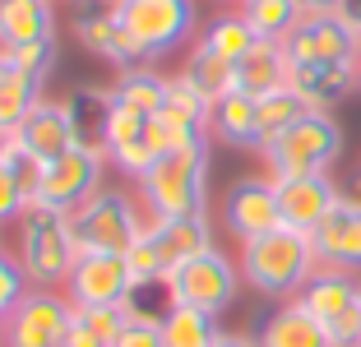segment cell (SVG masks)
Returning <instances> with one entry per match:
<instances>
[{
  "label": "cell",
  "instance_id": "cell-1",
  "mask_svg": "<svg viewBox=\"0 0 361 347\" xmlns=\"http://www.w3.org/2000/svg\"><path fill=\"white\" fill-rule=\"evenodd\" d=\"M241 278L255 287L259 296H297L310 283V274L319 269L315 245L306 231L278 227L264 231L255 241H241Z\"/></svg>",
  "mask_w": 361,
  "mask_h": 347
},
{
  "label": "cell",
  "instance_id": "cell-2",
  "mask_svg": "<svg viewBox=\"0 0 361 347\" xmlns=\"http://www.w3.org/2000/svg\"><path fill=\"white\" fill-rule=\"evenodd\" d=\"M204 181H209V139L171 148L139 176V195L153 218H195L204 213Z\"/></svg>",
  "mask_w": 361,
  "mask_h": 347
},
{
  "label": "cell",
  "instance_id": "cell-3",
  "mask_svg": "<svg viewBox=\"0 0 361 347\" xmlns=\"http://www.w3.org/2000/svg\"><path fill=\"white\" fill-rule=\"evenodd\" d=\"M75 260H79V241L75 227H70V213L28 209L19 218V269L32 287L70 283Z\"/></svg>",
  "mask_w": 361,
  "mask_h": 347
},
{
  "label": "cell",
  "instance_id": "cell-4",
  "mask_svg": "<svg viewBox=\"0 0 361 347\" xmlns=\"http://www.w3.org/2000/svg\"><path fill=\"white\" fill-rule=\"evenodd\" d=\"M259 158L269 162L274 181L287 176H329V167L343 158V126L329 111H310L297 126L278 135L274 144L259 148Z\"/></svg>",
  "mask_w": 361,
  "mask_h": 347
},
{
  "label": "cell",
  "instance_id": "cell-5",
  "mask_svg": "<svg viewBox=\"0 0 361 347\" xmlns=\"http://www.w3.org/2000/svg\"><path fill=\"white\" fill-rule=\"evenodd\" d=\"M162 287H167V305H195V310L223 315L241 292V264H232V255H223L218 245H209L204 255L176 264Z\"/></svg>",
  "mask_w": 361,
  "mask_h": 347
},
{
  "label": "cell",
  "instance_id": "cell-6",
  "mask_svg": "<svg viewBox=\"0 0 361 347\" xmlns=\"http://www.w3.org/2000/svg\"><path fill=\"white\" fill-rule=\"evenodd\" d=\"M70 227H75V241L79 250H102V255H126L130 245L144 236L149 222L139 218L135 200H130L126 190H111L102 185L84 209L70 213Z\"/></svg>",
  "mask_w": 361,
  "mask_h": 347
},
{
  "label": "cell",
  "instance_id": "cell-7",
  "mask_svg": "<svg viewBox=\"0 0 361 347\" xmlns=\"http://www.w3.org/2000/svg\"><path fill=\"white\" fill-rule=\"evenodd\" d=\"M75 329V301L51 287H32L10 315L0 319V343L5 347H65Z\"/></svg>",
  "mask_w": 361,
  "mask_h": 347
},
{
  "label": "cell",
  "instance_id": "cell-8",
  "mask_svg": "<svg viewBox=\"0 0 361 347\" xmlns=\"http://www.w3.org/2000/svg\"><path fill=\"white\" fill-rule=\"evenodd\" d=\"M102 167H106V153L102 148H88L75 144L65 158L47 162L42 171V185L32 195V209H51V213H75L102 190Z\"/></svg>",
  "mask_w": 361,
  "mask_h": 347
},
{
  "label": "cell",
  "instance_id": "cell-9",
  "mask_svg": "<svg viewBox=\"0 0 361 347\" xmlns=\"http://www.w3.org/2000/svg\"><path fill=\"white\" fill-rule=\"evenodd\" d=\"M121 28L135 37L149 61L176 51L195 28V0H121Z\"/></svg>",
  "mask_w": 361,
  "mask_h": 347
},
{
  "label": "cell",
  "instance_id": "cell-10",
  "mask_svg": "<svg viewBox=\"0 0 361 347\" xmlns=\"http://www.w3.org/2000/svg\"><path fill=\"white\" fill-rule=\"evenodd\" d=\"M283 47L292 65H352L361 51L357 32L343 14H306Z\"/></svg>",
  "mask_w": 361,
  "mask_h": 347
},
{
  "label": "cell",
  "instance_id": "cell-11",
  "mask_svg": "<svg viewBox=\"0 0 361 347\" xmlns=\"http://www.w3.org/2000/svg\"><path fill=\"white\" fill-rule=\"evenodd\" d=\"M223 227L232 231L236 241H255L264 231L283 227V213H278V185L264 176H245L227 190L223 200Z\"/></svg>",
  "mask_w": 361,
  "mask_h": 347
},
{
  "label": "cell",
  "instance_id": "cell-12",
  "mask_svg": "<svg viewBox=\"0 0 361 347\" xmlns=\"http://www.w3.org/2000/svg\"><path fill=\"white\" fill-rule=\"evenodd\" d=\"M65 296L75 305H111V301H130L135 283H130L126 255H102V250H79L75 274L65 283Z\"/></svg>",
  "mask_w": 361,
  "mask_h": 347
},
{
  "label": "cell",
  "instance_id": "cell-13",
  "mask_svg": "<svg viewBox=\"0 0 361 347\" xmlns=\"http://www.w3.org/2000/svg\"><path fill=\"white\" fill-rule=\"evenodd\" d=\"M310 245H315L319 269H348V274H357L361 269V200L343 195L324 213V222L310 231Z\"/></svg>",
  "mask_w": 361,
  "mask_h": 347
},
{
  "label": "cell",
  "instance_id": "cell-14",
  "mask_svg": "<svg viewBox=\"0 0 361 347\" xmlns=\"http://www.w3.org/2000/svg\"><path fill=\"white\" fill-rule=\"evenodd\" d=\"M278 185V213H283V227L292 231H315L324 222V213L343 200L338 185L329 176H287V181H274Z\"/></svg>",
  "mask_w": 361,
  "mask_h": 347
},
{
  "label": "cell",
  "instance_id": "cell-15",
  "mask_svg": "<svg viewBox=\"0 0 361 347\" xmlns=\"http://www.w3.org/2000/svg\"><path fill=\"white\" fill-rule=\"evenodd\" d=\"M14 144H19V153H28V158H37V162L65 158V153L75 148V126H70L65 102H47L42 97V102L28 111V121L14 130Z\"/></svg>",
  "mask_w": 361,
  "mask_h": 347
},
{
  "label": "cell",
  "instance_id": "cell-16",
  "mask_svg": "<svg viewBox=\"0 0 361 347\" xmlns=\"http://www.w3.org/2000/svg\"><path fill=\"white\" fill-rule=\"evenodd\" d=\"M297 301L306 305V310L324 329H329L334 319L352 315V310L361 305V283L348 274V269H315V274H310V283L297 292Z\"/></svg>",
  "mask_w": 361,
  "mask_h": 347
},
{
  "label": "cell",
  "instance_id": "cell-17",
  "mask_svg": "<svg viewBox=\"0 0 361 347\" xmlns=\"http://www.w3.org/2000/svg\"><path fill=\"white\" fill-rule=\"evenodd\" d=\"M287 88L310 111H334L348 93H357V74H352V65H292Z\"/></svg>",
  "mask_w": 361,
  "mask_h": 347
},
{
  "label": "cell",
  "instance_id": "cell-18",
  "mask_svg": "<svg viewBox=\"0 0 361 347\" xmlns=\"http://www.w3.org/2000/svg\"><path fill=\"white\" fill-rule=\"evenodd\" d=\"M255 338H259V347H329L324 324L310 315L297 296L283 301L278 310H269V315L259 319V334Z\"/></svg>",
  "mask_w": 361,
  "mask_h": 347
},
{
  "label": "cell",
  "instance_id": "cell-19",
  "mask_svg": "<svg viewBox=\"0 0 361 347\" xmlns=\"http://www.w3.org/2000/svg\"><path fill=\"white\" fill-rule=\"evenodd\" d=\"M149 236L158 245V255L167 260V269L195 260V255H204L213 245V227L204 213H195V218H149Z\"/></svg>",
  "mask_w": 361,
  "mask_h": 347
},
{
  "label": "cell",
  "instance_id": "cell-20",
  "mask_svg": "<svg viewBox=\"0 0 361 347\" xmlns=\"http://www.w3.org/2000/svg\"><path fill=\"white\" fill-rule=\"evenodd\" d=\"M209 116H213V106L176 74L171 88H167V102H162V111L153 116V121H162V126L171 130V139H176V148H185V144H195V139H209Z\"/></svg>",
  "mask_w": 361,
  "mask_h": 347
},
{
  "label": "cell",
  "instance_id": "cell-21",
  "mask_svg": "<svg viewBox=\"0 0 361 347\" xmlns=\"http://www.w3.org/2000/svg\"><path fill=\"white\" fill-rule=\"evenodd\" d=\"M209 135L223 139L232 148H259V97L250 93H227L223 102H213L209 116Z\"/></svg>",
  "mask_w": 361,
  "mask_h": 347
},
{
  "label": "cell",
  "instance_id": "cell-22",
  "mask_svg": "<svg viewBox=\"0 0 361 347\" xmlns=\"http://www.w3.org/2000/svg\"><path fill=\"white\" fill-rule=\"evenodd\" d=\"M51 0H0V51L51 37Z\"/></svg>",
  "mask_w": 361,
  "mask_h": 347
},
{
  "label": "cell",
  "instance_id": "cell-23",
  "mask_svg": "<svg viewBox=\"0 0 361 347\" xmlns=\"http://www.w3.org/2000/svg\"><path fill=\"white\" fill-rule=\"evenodd\" d=\"M287 74H292V61H287L283 42H255L250 56L236 65V88L250 97H264L274 88H287Z\"/></svg>",
  "mask_w": 361,
  "mask_h": 347
},
{
  "label": "cell",
  "instance_id": "cell-24",
  "mask_svg": "<svg viewBox=\"0 0 361 347\" xmlns=\"http://www.w3.org/2000/svg\"><path fill=\"white\" fill-rule=\"evenodd\" d=\"M180 79H185V84H190L209 106H213V102H223L227 93H236V65L223 61V56H213L209 47H195V56L185 61Z\"/></svg>",
  "mask_w": 361,
  "mask_h": 347
},
{
  "label": "cell",
  "instance_id": "cell-25",
  "mask_svg": "<svg viewBox=\"0 0 361 347\" xmlns=\"http://www.w3.org/2000/svg\"><path fill=\"white\" fill-rule=\"evenodd\" d=\"M223 338L218 315L195 310V305H167L162 315V347H213Z\"/></svg>",
  "mask_w": 361,
  "mask_h": 347
},
{
  "label": "cell",
  "instance_id": "cell-26",
  "mask_svg": "<svg viewBox=\"0 0 361 347\" xmlns=\"http://www.w3.org/2000/svg\"><path fill=\"white\" fill-rule=\"evenodd\" d=\"M70 126H75V144L102 148V130H106V111H111V88H75L65 97Z\"/></svg>",
  "mask_w": 361,
  "mask_h": 347
},
{
  "label": "cell",
  "instance_id": "cell-27",
  "mask_svg": "<svg viewBox=\"0 0 361 347\" xmlns=\"http://www.w3.org/2000/svg\"><path fill=\"white\" fill-rule=\"evenodd\" d=\"M241 14H245V23L255 28L259 42H287L292 28L306 19L301 0H241Z\"/></svg>",
  "mask_w": 361,
  "mask_h": 347
},
{
  "label": "cell",
  "instance_id": "cell-28",
  "mask_svg": "<svg viewBox=\"0 0 361 347\" xmlns=\"http://www.w3.org/2000/svg\"><path fill=\"white\" fill-rule=\"evenodd\" d=\"M37 102H42V79L0 65V130H19Z\"/></svg>",
  "mask_w": 361,
  "mask_h": 347
},
{
  "label": "cell",
  "instance_id": "cell-29",
  "mask_svg": "<svg viewBox=\"0 0 361 347\" xmlns=\"http://www.w3.org/2000/svg\"><path fill=\"white\" fill-rule=\"evenodd\" d=\"M167 88H171V79H162L153 65H144V70L121 74L116 84H111V97L126 102V106H135V111H144L153 121V116L162 111V102H167Z\"/></svg>",
  "mask_w": 361,
  "mask_h": 347
},
{
  "label": "cell",
  "instance_id": "cell-30",
  "mask_svg": "<svg viewBox=\"0 0 361 347\" xmlns=\"http://www.w3.org/2000/svg\"><path fill=\"white\" fill-rule=\"evenodd\" d=\"M301 116H310V106L301 102L292 88H274V93H264V97H259V148L274 144L278 135H287ZM259 148H255V153H259Z\"/></svg>",
  "mask_w": 361,
  "mask_h": 347
},
{
  "label": "cell",
  "instance_id": "cell-31",
  "mask_svg": "<svg viewBox=\"0 0 361 347\" xmlns=\"http://www.w3.org/2000/svg\"><path fill=\"white\" fill-rule=\"evenodd\" d=\"M255 42H259V37H255V28L245 23V14H223V19L209 23V32H204L200 47H209L213 56H223V61L241 65L245 56H250V47H255Z\"/></svg>",
  "mask_w": 361,
  "mask_h": 347
},
{
  "label": "cell",
  "instance_id": "cell-32",
  "mask_svg": "<svg viewBox=\"0 0 361 347\" xmlns=\"http://www.w3.org/2000/svg\"><path fill=\"white\" fill-rule=\"evenodd\" d=\"M75 37H79L84 51L111 61V56H116V37H121V10L111 5V10H97V14H79L75 19Z\"/></svg>",
  "mask_w": 361,
  "mask_h": 347
},
{
  "label": "cell",
  "instance_id": "cell-33",
  "mask_svg": "<svg viewBox=\"0 0 361 347\" xmlns=\"http://www.w3.org/2000/svg\"><path fill=\"white\" fill-rule=\"evenodd\" d=\"M144 130H149V116L111 97V111H106V130H102V153H116V148L139 144V139H144Z\"/></svg>",
  "mask_w": 361,
  "mask_h": 347
},
{
  "label": "cell",
  "instance_id": "cell-34",
  "mask_svg": "<svg viewBox=\"0 0 361 347\" xmlns=\"http://www.w3.org/2000/svg\"><path fill=\"white\" fill-rule=\"evenodd\" d=\"M126 269H130V283L135 287H153V283H167V260L158 255V245H153L149 227H144V236H139L135 245L126 250Z\"/></svg>",
  "mask_w": 361,
  "mask_h": 347
},
{
  "label": "cell",
  "instance_id": "cell-35",
  "mask_svg": "<svg viewBox=\"0 0 361 347\" xmlns=\"http://www.w3.org/2000/svg\"><path fill=\"white\" fill-rule=\"evenodd\" d=\"M75 315L84 319V324L93 329L102 343H116L121 329L135 319V305H130V301H111V305H75Z\"/></svg>",
  "mask_w": 361,
  "mask_h": 347
},
{
  "label": "cell",
  "instance_id": "cell-36",
  "mask_svg": "<svg viewBox=\"0 0 361 347\" xmlns=\"http://www.w3.org/2000/svg\"><path fill=\"white\" fill-rule=\"evenodd\" d=\"M0 65H10V70H23L32 79H42L56 70V37H42V42H23L14 51H0Z\"/></svg>",
  "mask_w": 361,
  "mask_h": 347
},
{
  "label": "cell",
  "instance_id": "cell-37",
  "mask_svg": "<svg viewBox=\"0 0 361 347\" xmlns=\"http://www.w3.org/2000/svg\"><path fill=\"white\" fill-rule=\"evenodd\" d=\"M23 296H28V278H23L19 260H10V255L0 250V315H10Z\"/></svg>",
  "mask_w": 361,
  "mask_h": 347
},
{
  "label": "cell",
  "instance_id": "cell-38",
  "mask_svg": "<svg viewBox=\"0 0 361 347\" xmlns=\"http://www.w3.org/2000/svg\"><path fill=\"white\" fill-rule=\"evenodd\" d=\"M111 347H162V319L135 310V319L121 329V338H116Z\"/></svg>",
  "mask_w": 361,
  "mask_h": 347
},
{
  "label": "cell",
  "instance_id": "cell-39",
  "mask_svg": "<svg viewBox=\"0 0 361 347\" xmlns=\"http://www.w3.org/2000/svg\"><path fill=\"white\" fill-rule=\"evenodd\" d=\"M28 195H23V185L14 181L10 167H0V222H19L23 213H28Z\"/></svg>",
  "mask_w": 361,
  "mask_h": 347
},
{
  "label": "cell",
  "instance_id": "cell-40",
  "mask_svg": "<svg viewBox=\"0 0 361 347\" xmlns=\"http://www.w3.org/2000/svg\"><path fill=\"white\" fill-rule=\"evenodd\" d=\"M65 347H111V343H102V338H97L93 329H88L84 319L75 315V329H70V338H65Z\"/></svg>",
  "mask_w": 361,
  "mask_h": 347
},
{
  "label": "cell",
  "instance_id": "cell-41",
  "mask_svg": "<svg viewBox=\"0 0 361 347\" xmlns=\"http://www.w3.org/2000/svg\"><path fill=\"white\" fill-rule=\"evenodd\" d=\"M348 0H301V10L306 14H338Z\"/></svg>",
  "mask_w": 361,
  "mask_h": 347
},
{
  "label": "cell",
  "instance_id": "cell-42",
  "mask_svg": "<svg viewBox=\"0 0 361 347\" xmlns=\"http://www.w3.org/2000/svg\"><path fill=\"white\" fill-rule=\"evenodd\" d=\"M14 153H19V144H14V130H0V167H10Z\"/></svg>",
  "mask_w": 361,
  "mask_h": 347
},
{
  "label": "cell",
  "instance_id": "cell-43",
  "mask_svg": "<svg viewBox=\"0 0 361 347\" xmlns=\"http://www.w3.org/2000/svg\"><path fill=\"white\" fill-rule=\"evenodd\" d=\"M338 14L352 23V32H357V42H361V0H348V5H343Z\"/></svg>",
  "mask_w": 361,
  "mask_h": 347
},
{
  "label": "cell",
  "instance_id": "cell-44",
  "mask_svg": "<svg viewBox=\"0 0 361 347\" xmlns=\"http://www.w3.org/2000/svg\"><path fill=\"white\" fill-rule=\"evenodd\" d=\"M213 347H259V338H245V334H223Z\"/></svg>",
  "mask_w": 361,
  "mask_h": 347
},
{
  "label": "cell",
  "instance_id": "cell-45",
  "mask_svg": "<svg viewBox=\"0 0 361 347\" xmlns=\"http://www.w3.org/2000/svg\"><path fill=\"white\" fill-rule=\"evenodd\" d=\"M352 74H357V88H361V51H357V61H352Z\"/></svg>",
  "mask_w": 361,
  "mask_h": 347
},
{
  "label": "cell",
  "instance_id": "cell-46",
  "mask_svg": "<svg viewBox=\"0 0 361 347\" xmlns=\"http://www.w3.org/2000/svg\"><path fill=\"white\" fill-rule=\"evenodd\" d=\"M116 5H121V0H116Z\"/></svg>",
  "mask_w": 361,
  "mask_h": 347
},
{
  "label": "cell",
  "instance_id": "cell-47",
  "mask_svg": "<svg viewBox=\"0 0 361 347\" xmlns=\"http://www.w3.org/2000/svg\"><path fill=\"white\" fill-rule=\"evenodd\" d=\"M0 319H5V315H0Z\"/></svg>",
  "mask_w": 361,
  "mask_h": 347
}]
</instances>
